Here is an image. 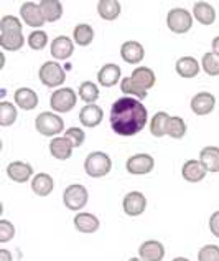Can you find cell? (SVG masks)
Segmentation results:
<instances>
[{
    "mask_svg": "<svg viewBox=\"0 0 219 261\" xmlns=\"http://www.w3.org/2000/svg\"><path fill=\"white\" fill-rule=\"evenodd\" d=\"M109 121H111V127L115 134L131 137L143 130L148 121V111L140 99L124 96V98L114 101Z\"/></svg>",
    "mask_w": 219,
    "mask_h": 261,
    "instance_id": "obj_1",
    "label": "cell"
},
{
    "mask_svg": "<svg viewBox=\"0 0 219 261\" xmlns=\"http://www.w3.org/2000/svg\"><path fill=\"white\" fill-rule=\"evenodd\" d=\"M84 170L92 178L106 177L112 170V159L106 152H102V150H96V152H91L86 157Z\"/></svg>",
    "mask_w": 219,
    "mask_h": 261,
    "instance_id": "obj_2",
    "label": "cell"
},
{
    "mask_svg": "<svg viewBox=\"0 0 219 261\" xmlns=\"http://www.w3.org/2000/svg\"><path fill=\"white\" fill-rule=\"evenodd\" d=\"M35 127L42 136L46 137H58L65 130V122L56 113L53 111H45L37 116L35 119Z\"/></svg>",
    "mask_w": 219,
    "mask_h": 261,
    "instance_id": "obj_3",
    "label": "cell"
},
{
    "mask_svg": "<svg viewBox=\"0 0 219 261\" xmlns=\"http://www.w3.org/2000/svg\"><path fill=\"white\" fill-rule=\"evenodd\" d=\"M38 76H40V81H42L46 88L59 89V86L63 85L66 80V73L58 61H46V63L40 66Z\"/></svg>",
    "mask_w": 219,
    "mask_h": 261,
    "instance_id": "obj_4",
    "label": "cell"
},
{
    "mask_svg": "<svg viewBox=\"0 0 219 261\" xmlns=\"http://www.w3.org/2000/svg\"><path fill=\"white\" fill-rule=\"evenodd\" d=\"M89 200L87 189L81 184H73L70 187H66L63 192V203L66 205L68 210L79 212L86 207Z\"/></svg>",
    "mask_w": 219,
    "mask_h": 261,
    "instance_id": "obj_5",
    "label": "cell"
},
{
    "mask_svg": "<svg viewBox=\"0 0 219 261\" xmlns=\"http://www.w3.org/2000/svg\"><path fill=\"white\" fill-rule=\"evenodd\" d=\"M78 94L73 88H59L53 91L50 98V106L54 113H70L76 106Z\"/></svg>",
    "mask_w": 219,
    "mask_h": 261,
    "instance_id": "obj_6",
    "label": "cell"
},
{
    "mask_svg": "<svg viewBox=\"0 0 219 261\" xmlns=\"http://www.w3.org/2000/svg\"><path fill=\"white\" fill-rule=\"evenodd\" d=\"M167 25L173 33L183 35V33L190 32L191 27H193V17L184 9H173V10H170L167 15Z\"/></svg>",
    "mask_w": 219,
    "mask_h": 261,
    "instance_id": "obj_7",
    "label": "cell"
},
{
    "mask_svg": "<svg viewBox=\"0 0 219 261\" xmlns=\"http://www.w3.org/2000/svg\"><path fill=\"white\" fill-rule=\"evenodd\" d=\"M155 167V161L150 154H135L129 157L126 162V169L129 174L132 175H145L150 174Z\"/></svg>",
    "mask_w": 219,
    "mask_h": 261,
    "instance_id": "obj_8",
    "label": "cell"
},
{
    "mask_svg": "<svg viewBox=\"0 0 219 261\" xmlns=\"http://www.w3.org/2000/svg\"><path fill=\"white\" fill-rule=\"evenodd\" d=\"M122 208L129 217H140L147 208V198L142 192H129L122 200Z\"/></svg>",
    "mask_w": 219,
    "mask_h": 261,
    "instance_id": "obj_9",
    "label": "cell"
},
{
    "mask_svg": "<svg viewBox=\"0 0 219 261\" xmlns=\"http://www.w3.org/2000/svg\"><path fill=\"white\" fill-rule=\"evenodd\" d=\"M20 17H22V20L26 25L33 27V29H40L46 22L42 13V9H40V4L35 2L22 4V7H20Z\"/></svg>",
    "mask_w": 219,
    "mask_h": 261,
    "instance_id": "obj_10",
    "label": "cell"
},
{
    "mask_svg": "<svg viewBox=\"0 0 219 261\" xmlns=\"http://www.w3.org/2000/svg\"><path fill=\"white\" fill-rule=\"evenodd\" d=\"M216 106V98L214 94L211 93H198L191 98V111H193L196 116H208L214 111Z\"/></svg>",
    "mask_w": 219,
    "mask_h": 261,
    "instance_id": "obj_11",
    "label": "cell"
},
{
    "mask_svg": "<svg viewBox=\"0 0 219 261\" xmlns=\"http://www.w3.org/2000/svg\"><path fill=\"white\" fill-rule=\"evenodd\" d=\"M208 170L206 167L203 166V162L200 159H190L183 164V169H181V175L186 182L190 184H198L201 182L204 177H206Z\"/></svg>",
    "mask_w": 219,
    "mask_h": 261,
    "instance_id": "obj_12",
    "label": "cell"
},
{
    "mask_svg": "<svg viewBox=\"0 0 219 261\" xmlns=\"http://www.w3.org/2000/svg\"><path fill=\"white\" fill-rule=\"evenodd\" d=\"M139 258L142 261H162L165 258V246L157 240H147L140 245Z\"/></svg>",
    "mask_w": 219,
    "mask_h": 261,
    "instance_id": "obj_13",
    "label": "cell"
},
{
    "mask_svg": "<svg viewBox=\"0 0 219 261\" xmlns=\"http://www.w3.org/2000/svg\"><path fill=\"white\" fill-rule=\"evenodd\" d=\"M120 57L129 65H139L143 57H145V50H143L142 43L129 40V42L122 43L120 46Z\"/></svg>",
    "mask_w": 219,
    "mask_h": 261,
    "instance_id": "obj_14",
    "label": "cell"
},
{
    "mask_svg": "<svg viewBox=\"0 0 219 261\" xmlns=\"http://www.w3.org/2000/svg\"><path fill=\"white\" fill-rule=\"evenodd\" d=\"M7 175H9L10 180L17 182V184H25L28 182L32 175H33V167L30 164L17 161V162H10L7 166Z\"/></svg>",
    "mask_w": 219,
    "mask_h": 261,
    "instance_id": "obj_15",
    "label": "cell"
},
{
    "mask_svg": "<svg viewBox=\"0 0 219 261\" xmlns=\"http://www.w3.org/2000/svg\"><path fill=\"white\" fill-rule=\"evenodd\" d=\"M102 118H104V111H102V108L98 105H86L79 111L81 124H83L84 127H89V129L98 127L102 122Z\"/></svg>",
    "mask_w": 219,
    "mask_h": 261,
    "instance_id": "obj_16",
    "label": "cell"
},
{
    "mask_svg": "<svg viewBox=\"0 0 219 261\" xmlns=\"http://www.w3.org/2000/svg\"><path fill=\"white\" fill-rule=\"evenodd\" d=\"M50 50H51L50 51L51 57L54 60H68L74 51V43H73L71 38L61 35V37H56L53 40Z\"/></svg>",
    "mask_w": 219,
    "mask_h": 261,
    "instance_id": "obj_17",
    "label": "cell"
},
{
    "mask_svg": "<svg viewBox=\"0 0 219 261\" xmlns=\"http://www.w3.org/2000/svg\"><path fill=\"white\" fill-rule=\"evenodd\" d=\"M120 66L119 65H115V63H107L104 65L99 70L98 73V81H99V85L101 86H104V88H112L119 83V80H120Z\"/></svg>",
    "mask_w": 219,
    "mask_h": 261,
    "instance_id": "obj_18",
    "label": "cell"
},
{
    "mask_svg": "<svg viewBox=\"0 0 219 261\" xmlns=\"http://www.w3.org/2000/svg\"><path fill=\"white\" fill-rule=\"evenodd\" d=\"M15 105L23 111H32L38 106V94L32 88H18L13 94Z\"/></svg>",
    "mask_w": 219,
    "mask_h": 261,
    "instance_id": "obj_19",
    "label": "cell"
},
{
    "mask_svg": "<svg viewBox=\"0 0 219 261\" xmlns=\"http://www.w3.org/2000/svg\"><path fill=\"white\" fill-rule=\"evenodd\" d=\"M73 223H74V228L79 233H96L99 230V225H101L99 218L92 214H87V212H79V214H76Z\"/></svg>",
    "mask_w": 219,
    "mask_h": 261,
    "instance_id": "obj_20",
    "label": "cell"
},
{
    "mask_svg": "<svg viewBox=\"0 0 219 261\" xmlns=\"http://www.w3.org/2000/svg\"><path fill=\"white\" fill-rule=\"evenodd\" d=\"M73 144L66 139V137H53L50 142V152L54 159L58 161H68L73 155Z\"/></svg>",
    "mask_w": 219,
    "mask_h": 261,
    "instance_id": "obj_21",
    "label": "cell"
},
{
    "mask_svg": "<svg viewBox=\"0 0 219 261\" xmlns=\"http://www.w3.org/2000/svg\"><path fill=\"white\" fill-rule=\"evenodd\" d=\"M175 70L181 78L190 80V78L198 76V73H200V70H201V63H198V60L193 57H181L176 61Z\"/></svg>",
    "mask_w": 219,
    "mask_h": 261,
    "instance_id": "obj_22",
    "label": "cell"
},
{
    "mask_svg": "<svg viewBox=\"0 0 219 261\" xmlns=\"http://www.w3.org/2000/svg\"><path fill=\"white\" fill-rule=\"evenodd\" d=\"M54 189V180L50 174H37L32 180V190L38 197H48Z\"/></svg>",
    "mask_w": 219,
    "mask_h": 261,
    "instance_id": "obj_23",
    "label": "cell"
},
{
    "mask_svg": "<svg viewBox=\"0 0 219 261\" xmlns=\"http://www.w3.org/2000/svg\"><path fill=\"white\" fill-rule=\"evenodd\" d=\"M193 17L201 25H213L216 20V10L208 2H196L193 5Z\"/></svg>",
    "mask_w": 219,
    "mask_h": 261,
    "instance_id": "obj_24",
    "label": "cell"
},
{
    "mask_svg": "<svg viewBox=\"0 0 219 261\" xmlns=\"http://www.w3.org/2000/svg\"><path fill=\"white\" fill-rule=\"evenodd\" d=\"M122 5L119 0H99L98 2V13L102 20L112 22L120 15Z\"/></svg>",
    "mask_w": 219,
    "mask_h": 261,
    "instance_id": "obj_25",
    "label": "cell"
},
{
    "mask_svg": "<svg viewBox=\"0 0 219 261\" xmlns=\"http://www.w3.org/2000/svg\"><path fill=\"white\" fill-rule=\"evenodd\" d=\"M25 45V37L22 32H2L0 33V46L5 51H18Z\"/></svg>",
    "mask_w": 219,
    "mask_h": 261,
    "instance_id": "obj_26",
    "label": "cell"
},
{
    "mask_svg": "<svg viewBox=\"0 0 219 261\" xmlns=\"http://www.w3.org/2000/svg\"><path fill=\"white\" fill-rule=\"evenodd\" d=\"M40 9L46 22H58L63 17V4L59 0H42Z\"/></svg>",
    "mask_w": 219,
    "mask_h": 261,
    "instance_id": "obj_27",
    "label": "cell"
},
{
    "mask_svg": "<svg viewBox=\"0 0 219 261\" xmlns=\"http://www.w3.org/2000/svg\"><path fill=\"white\" fill-rule=\"evenodd\" d=\"M200 161L206 167L208 172H219V147L216 146L203 147L200 152Z\"/></svg>",
    "mask_w": 219,
    "mask_h": 261,
    "instance_id": "obj_28",
    "label": "cell"
},
{
    "mask_svg": "<svg viewBox=\"0 0 219 261\" xmlns=\"http://www.w3.org/2000/svg\"><path fill=\"white\" fill-rule=\"evenodd\" d=\"M131 78H132L140 88L147 89V91H148L150 88H153V86H155V81H157L153 70H150V68H147V66H139V68H135V70L132 71V74H131Z\"/></svg>",
    "mask_w": 219,
    "mask_h": 261,
    "instance_id": "obj_29",
    "label": "cell"
},
{
    "mask_svg": "<svg viewBox=\"0 0 219 261\" xmlns=\"http://www.w3.org/2000/svg\"><path fill=\"white\" fill-rule=\"evenodd\" d=\"M120 91H122V93H126L127 96H131V98L140 99V101H142V99H145L147 96H148V91H147V89L140 88L131 76H127V78H122V80H120Z\"/></svg>",
    "mask_w": 219,
    "mask_h": 261,
    "instance_id": "obj_30",
    "label": "cell"
},
{
    "mask_svg": "<svg viewBox=\"0 0 219 261\" xmlns=\"http://www.w3.org/2000/svg\"><path fill=\"white\" fill-rule=\"evenodd\" d=\"M73 38H74V42H76V45H79V46L91 45L92 40H94V30H92V27L87 25V23H79V25H76V27H74V30H73Z\"/></svg>",
    "mask_w": 219,
    "mask_h": 261,
    "instance_id": "obj_31",
    "label": "cell"
},
{
    "mask_svg": "<svg viewBox=\"0 0 219 261\" xmlns=\"http://www.w3.org/2000/svg\"><path fill=\"white\" fill-rule=\"evenodd\" d=\"M170 119V114L165 111H159L153 114L152 121H150V133L153 137H163L167 136V122Z\"/></svg>",
    "mask_w": 219,
    "mask_h": 261,
    "instance_id": "obj_32",
    "label": "cell"
},
{
    "mask_svg": "<svg viewBox=\"0 0 219 261\" xmlns=\"http://www.w3.org/2000/svg\"><path fill=\"white\" fill-rule=\"evenodd\" d=\"M186 134V122L180 116H170L167 122V136L172 139H181Z\"/></svg>",
    "mask_w": 219,
    "mask_h": 261,
    "instance_id": "obj_33",
    "label": "cell"
},
{
    "mask_svg": "<svg viewBox=\"0 0 219 261\" xmlns=\"http://www.w3.org/2000/svg\"><path fill=\"white\" fill-rule=\"evenodd\" d=\"M17 108L9 101L0 102V126L9 127L17 121Z\"/></svg>",
    "mask_w": 219,
    "mask_h": 261,
    "instance_id": "obj_34",
    "label": "cell"
},
{
    "mask_svg": "<svg viewBox=\"0 0 219 261\" xmlns=\"http://www.w3.org/2000/svg\"><path fill=\"white\" fill-rule=\"evenodd\" d=\"M79 98L83 99L86 105H94L99 99V88L92 81H84L79 86Z\"/></svg>",
    "mask_w": 219,
    "mask_h": 261,
    "instance_id": "obj_35",
    "label": "cell"
},
{
    "mask_svg": "<svg viewBox=\"0 0 219 261\" xmlns=\"http://www.w3.org/2000/svg\"><path fill=\"white\" fill-rule=\"evenodd\" d=\"M201 68L208 76H219V57L213 51L204 53L201 60Z\"/></svg>",
    "mask_w": 219,
    "mask_h": 261,
    "instance_id": "obj_36",
    "label": "cell"
},
{
    "mask_svg": "<svg viewBox=\"0 0 219 261\" xmlns=\"http://www.w3.org/2000/svg\"><path fill=\"white\" fill-rule=\"evenodd\" d=\"M48 45V35L43 30H35L28 35V46L32 50H43Z\"/></svg>",
    "mask_w": 219,
    "mask_h": 261,
    "instance_id": "obj_37",
    "label": "cell"
},
{
    "mask_svg": "<svg viewBox=\"0 0 219 261\" xmlns=\"http://www.w3.org/2000/svg\"><path fill=\"white\" fill-rule=\"evenodd\" d=\"M22 29H23V25L17 17L5 15L0 18V33L2 32H22Z\"/></svg>",
    "mask_w": 219,
    "mask_h": 261,
    "instance_id": "obj_38",
    "label": "cell"
},
{
    "mask_svg": "<svg viewBox=\"0 0 219 261\" xmlns=\"http://www.w3.org/2000/svg\"><path fill=\"white\" fill-rule=\"evenodd\" d=\"M65 137L73 144V147H81L86 141V134L81 127H70L65 130Z\"/></svg>",
    "mask_w": 219,
    "mask_h": 261,
    "instance_id": "obj_39",
    "label": "cell"
},
{
    "mask_svg": "<svg viewBox=\"0 0 219 261\" xmlns=\"http://www.w3.org/2000/svg\"><path fill=\"white\" fill-rule=\"evenodd\" d=\"M198 261H219V246L217 245H204L198 251Z\"/></svg>",
    "mask_w": 219,
    "mask_h": 261,
    "instance_id": "obj_40",
    "label": "cell"
},
{
    "mask_svg": "<svg viewBox=\"0 0 219 261\" xmlns=\"http://www.w3.org/2000/svg\"><path fill=\"white\" fill-rule=\"evenodd\" d=\"M15 237V226H13L9 220H0V243H7Z\"/></svg>",
    "mask_w": 219,
    "mask_h": 261,
    "instance_id": "obj_41",
    "label": "cell"
},
{
    "mask_svg": "<svg viewBox=\"0 0 219 261\" xmlns=\"http://www.w3.org/2000/svg\"><path fill=\"white\" fill-rule=\"evenodd\" d=\"M209 230L216 238H219V210L214 212L209 218Z\"/></svg>",
    "mask_w": 219,
    "mask_h": 261,
    "instance_id": "obj_42",
    "label": "cell"
},
{
    "mask_svg": "<svg viewBox=\"0 0 219 261\" xmlns=\"http://www.w3.org/2000/svg\"><path fill=\"white\" fill-rule=\"evenodd\" d=\"M0 261H13V255L9 250H0Z\"/></svg>",
    "mask_w": 219,
    "mask_h": 261,
    "instance_id": "obj_43",
    "label": "cell"
},
{
    "mask_svg": "<svg viewBox=\"0 0 219 261\" xmlns=\"http://www.w3.org/2000/svg\"><path fill=\"white\" fill-rule=\"evenodd\" d=\"M213 53L219 57V35L213 40Z\"/></svg>",
    "mask_w": 219,
    "mask_h": 261,
    "instance_id": "obj_44",
    "label": "cell"
},
{
    "mask_svg": "<svg viewBox=\"0 0 219 261\" xmlns=\"http://www.w3.org/2000/svg\"><path fill=\"white\" fill-rule=\"evenodd\" d=\"M172 261H190L188 258H184V256H176V258H173Z\"/></svg>",
    "mask_w": 219,
    "mask_h": 261,
    "instance_id": "obj_45",
    "label": "cell"
},
{
    "mask_svg": "<svg viewBox=\"0 0 219 261\" xmlns=\"http://www.w3.org/2000/svg\"><path fill=\"white\" fill-rule=\"evenodd\" d=\"M129 261H142V259H140V258H131Z\"/></svg>",
    "mask_w": 219,
    "mask_h": 261,
    "instance_id": "obj_46",
    "label": "cell"
}]
</instances>
